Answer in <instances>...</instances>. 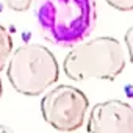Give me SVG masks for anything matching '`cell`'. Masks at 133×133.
Segmentation results:
<instances>
[{"mask_svg":"<svg viewBox=\"0 0 133 133\" xmlns=\"http://www.w3.org/2000/svg\"><path fill=\"white\" fill-rule=\"evenodd\" d=\"M117 11H133V0H105Z\"/></svg>","mask_w":133,"mask_h":133,"instance_id":"8","label":"cell"},{"mask_svg":"<svg viewBox=\"0 0 133 133\" xmlns=\"http://www.w3.org/2000/svg\"><path fill=\"white\" fill-rule=\"evenodd\" d=\"M36 22L41 36L59 47L83 42L96 27L94 0H38Z\"/></svg>","mask_w":133,"mask_h":133,"instance_id":"1","label":"cell"},{"mask_svg":"<svg viewBox=\"0 0 133 133\" xmlns=\"http://www.w3.org/2000/svg\"><path fill=\"white\" fill-rule=\"evenodd\" d=\"M125 63L127 55L121 42L110 36H99L74 45L63 61V71L74 82L89 78L113 82L122 74Z\"/></svg>","mask_w":133,"mask_h":133,"instance_id":"2","label":"cell"},{"mask_svg":"<svg viewBox=\"0 0 133 133\" xmlns=\"http://www.w3.org/2000/svg\"><path fill=\"white\" fill-rule=\"evenodd\" d=\"M125 47H127V56L133 64V25L125 33Z\"/></svg>","mask_w":133,"mask_h":133,"instance_id":"9","label":"cell"},{"mask_svg":"<svg viewBox=\"0 0 133 133\" xmlns=\"http://www.w3.org/2000/svg\"><path fill=\"white\" fill-rule=\"evenodd\" d=\"M86 130L88 133H133V107L117 99L96 103Z\"/></svg>","mask_w":133,"mask_h":133,"instance_id":"5","label":"cell"},{"mask_svg":"<svg viewBox=\"0 0 133 133\" xmlns=\"http://www.w3.org/2000/svg\"><path fill=\"white\" fill-rule=\"evenodd\" d=\"M89 100L86 94L71 85H58L41 100L44 121L58 131L71 133L78 130L86 117Z\"/></svg>","mask_w":133,"mask_h":133,"instance_id":"4","label":"cell"},{"mask_svg":"<svg viewBox=\"0 0 133 133\" xmlns=\"http://www.w3.org/2000/svg\"><path fill=\"white\" fill-rule=\"evenodd\" d=\"M0 133H16L11 127H8V125H2L0 124Z\"/></svg>","mask_w":133,"mask_h":133,"instance_id":"10","label":"cell"},{"mask_svg":"<svg viewBox=\"0 0 133 133\" xmlns=\"http://www.w3.org/2000/svg\"><path fill=\"white\" fill-rule=\"evenodd\" d=\"M13 55V38L10 31L0 25V71H3Z\"/></svg>","mask_w":133,"mask_h":133,"instance_id":"6","label":"cell"},{"mask_svg":"<svg viewBox=\"0 0 133 133\" xmlns=\"http://www.w3.org/2000/svg\"><path fill=\"white\" fill-rule=\"evenodd\" d=\"M2 92H3V86H2V80H0V97H2Z\"/></svg>","mask_w":133,"mask_h":133,"instance_id":"11","label":"cell"},{"mask_svg":"<svg viewBox=\"0 0 133 133\" xmlns=\"http://www.w3.org/2000/svg\"><path fill=\"white\" fill-rule=\"evenodd\" d=\"M11 86L28 97L41 96L59 78V66L55 55L41 44L17 47L6 66Z\"/></svg>","mask_w":133,"mask_h":133,"instance_id":"3","label":"cell"},{"mask_svg":"<svg viewBox=\"0 0 133 133\" xmlns=\"http://www.w3.org/2000/svg\"><path fill=\"white\" fill-rule=\"evenodd\" d=\"M5 3L6 8H10L11 11H16V13H24L27 10H30L33 0H2Z\"/></svg>","mask_w":133,"mask_h":133,"instance_id":"7","label":"cell"}]
</instances>
